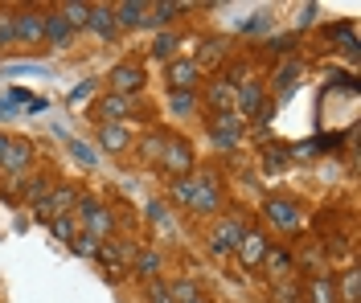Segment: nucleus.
<instances>
[{
	"label": "nucleus",
	"instance_id": "f257e3e1",
	"mask_svg": "<svg viewBox=\"0 0 361 303\" xmlns=\"http://www.w3.org/2000/svg\"><path fill=\"white\" fill-rule=\"evenodd\" d=\"M239 242H242V221L239 217H226L214 230V238H210V250L214 254H230V250H239Z\"/></svg>",
	"mask_w": 361,
	"mask_h": 303
},
{
	"label": "nucleus",
	"instance_id": "f03ea898",
	"mask_svg": "<svg viewBox=\"0 0 361 303\" xmlns=\"http://www.w3.org/2000/svg\"><path fill=\"white\" fill-rule=\"evenodd\" d=\"M33 156V143L29 140H8L4 143V156H0V172H21Z\"/></svg>",
	"mask_w": 361,
	"mask_h": 303
},
{
	"label": "nucleus",
	"instance_id": "7ed1b4c3",
	"mask_svg": "<svg viewBox=\"0 0 361 303\" xmlns=\"http://www.w3.org/2000/svg\"><path fill=\"white\" fill-rule=\"evenodd\" d=\"M267 213H271V221H275L279 230H296V226H300V205H296V201L271 197V201H267Z\"/></svg>",
	"mask_w": 361,
	"mask_h": 303
},
{
	"label": "nucleus",
	"instance_id": "20e7f679",
	"mask_svg": "<svg viewBox=\"0 0 361 303\" xmlns=\"http://www.w3.org/2000/svg\"><path fill=\"white\" fill-rule=\"evenodd\" d=\"M95 115H99V119H107V123H115V119H127V115H132V98H127V94H107V98H99Z\"/></svg>",
	"mask_w": 361,
	"mask_h": 303
},
{
	"label": "nucleus",
	"instance_id": "39448f33",
	"mask_svg": "<svg viewBox=\"0 0 361 303\" xmlns=\"http://www.w3.org/2000/svg\"><path fill=\"white\" fill-rule=\"evenodd\" d=\"M193 209H201V213H214L217 209V185H214V176H201V181H193Z\"/></svg>",
	"mask_w": 361,
	"mask_h": 303
},
{
	"label": "nucleus",
	"instance_id": "423d86ee",
	"mask_svg": "<svg viewBox=\"0 0 361 303\" xmlns=\"http://www.w3.org/2000/svg\"><path fill=\"white\" fill-rule=\"evenodd\" d=\"M239 258L246 262V266H259V262L267 258V238H263V233H242Z\"/></svg>",
	"mask_w": 361,
	"mask_h": 303
},
{
	"label": "nucleus",
	"instance_id": "0eeeda50",
	"mask_svg": "<svg viewBox=\"0 0 361 303\" xmlns=\"http://www.w3.org/2000/svg\"><path fill=\"white\" fill-rule=\"evenodd\" d=\"M140 86H144V70L140 66H115L111 70V91L127 94V91H140Z\"/></svg>",
	"mask_w": 361,
	"mask_h": 303
},
{
	"label": "nucleus",
	"instance_id": "6e6552de",
	"mask_svg": "<svg viewBox=\"0 0 361 303\" xmlns=\"http://www.w3.org/2000/svg\"><path fill=\"white\" fill-rule=\"evenodd\" d=\"M13 25H17V37L21 41H42L46 37V21L37 13H21V17H13Z\"/></svg>",
	"mask_w": 361,
	"mask_h": 303
},
{
	"label": "nucleus",
	"instance_id": "1a4fd4ad",
	"mask_svg": "<svg viewBox=\"0 0 361 303\" xmlns=\"http://www.w3.org/2000/svg\"><path fill=\"white\" fill-rule=\"evenodd\" d=\"M74 197H78L74 188H58V193H53L49 201H42V205H37V217H46V221L62 217V209H66V205H74Z\"/></svg>",
	"mask_w": 361,
	"mask_h": 303
},
{
	"label": "nucleus",
	"instance_id": "9d476101",
	"mask_svg": "<svg viewBox=\"0 0 361 303\" xmlns=\"http://www.w3.org/2000/svg\"><path fill=\"white\" fill-rule=\"evenodd\" d=\"M160 164L169 168V172H189V164H193V152L185 148V143H172V148H165V156H160Z\"/></svg>",
	"mask_w": 361,
	"mask_h": 303
},
{
	"label": "nucleus",
	"instance_id": "9b49d317",
	"mask_svg": "<svg viewBox=\"0 0 361 303\" xmlns=\"http://www.w3.org/2000/svg\"><path fill=\"white\" fill-rule=\"evenodd\" d=\"M82 213H87V226H91V238H99V233L111 230V213L103 209L99 201H82Z\"/></svg>",
	"mask_w": 361,
	"mask_h": 303
},
{
	"label": "nucleus",
	"instance_id": "f8f14e48",
	"mask_svg": "<svg viewBox=\"0 0 361 303\" xmlns=\"http://www.w3.org/2000/svg\"><path fill=\"white\" fill-rule=\"evenodd\" d=\"M99 143H103L107 152H123V148L132 143V136H127L123 127H115V123H99Z\"/></svg>",
	"mask_w": 361,
	"mask_h": 303
},
{
	"label": "nucleus",
	"instance_id": "ddd939ff",
	"mask_svg": "<svg viewBox=\"0 0 361 303\" xmlns=\"http://www.w3.org/2000/svg\"><path fill=\"white\" fill-rule=\"evenodd\" d=\"M169 82H172V91H189L193 82H197V62H172Z\"/></svg>",
	"mask_w": 361,
	"mask_h": 303
},
{
	"label": "nucleus",
	"instance_id": "4468645a",
	"mask_svg": "<svg viewBox=\"0 0 361 303\" xmlns=\"http://www.w3.org/2000/svg\"><path fill=\"white\" fill-rule=\"evenodd\" d=\"M87 25L95 29L99 37H115V8H91Z\"/></svg>",
	"mask_w": 361,
	"mask_h": 303
},
{
	"label": "nucleus",
	"instance_id": "2eb2a0df",
	"mask_svg": "<svg viewBox=\"0 0 361 303\" xmlns=\"http://www.w3.org/2000/svg\"><path fill=\"white\" fill-rule=\"evenodd\" d=\"M148 4H120L115 8V25H123V29H136V25L144 21Z\"/></svg>",
	"mask_w": 361,
	"mask_h": 303
},
{
	"label": "nucleus",
	"instance_id": "dca6fc26",
	"mask_svg": "<svg viewBox=\"0 0 361 303\" xmlns=\"http://www.w3.org/2000/svg\"><path fill=\"white\" fill-rule=\"evenodd\" d=\"M214 131H222V136H234V140H239V131H242L239 115H234V111H222V115L214 119Z\"/></svg>",
	"mask_w": 361,
	"mask_h": 303
},
{
	"label": "nucleus",
	"instance_id": "f3484780",
	"mask_svg": "<svg viewBox=\"0 0 361 303\" xmlns=\"http://www.w3.org/2000/svg\"><path fill=\"white\" fill-rule=\"evenodd\" d=\"M169 107L177 111V115H189L193 107H197V94H193V91H177V94L169 98Z\"/></svg>",
	"mask_w": 361,
	"mask_h": 303
},
{
	"label": "nucleus",
	"instance_id": "a211bd4d",
	"mask_svg": "<svg viewBox=\"0 0 361 303\" xmlns=\"http://www.w3.org/2000/svg\"><path fill=\"white\" fill-rule=\"evenodd\" d=\"M152 53H156V58H165V62H169L172 53H177V37H172V33H160V37H156V41H152Z\"/></svg>",
	"mask_w": 361,
	"mask_h": 303
},
{
	"label": "nucleus",
	"instance_id": "6ab92c4d",
	"mask_svg": "<svg viewBox=\"0 0 361 303\" xmlns=\"http://www.w3.org/2000/svg\"><path fill=\"white\" fill-rule=\"evenodd\" d=\"M259 98H263V91H259V82H246L239 94V103H242V111H255L259 107Z\"/></svg>",
	"mask_w": 361,
	"mask_h": 303
},
{
	"label": "nucleus",
	"instance_id": "aec40b11",
	"mask_svg": "<svg viewBox=\"0 0 361 303\" xmlns=\"http://www.w3.org/2000/svg\"><path fill=\"white\" fill-rule=\"evenodd\" d=\"M46 33L53 37V46H66V17H62V13H58V17H49Z\"/></svg>",
	"mask_w": 361,
	"mask_h": 303
},
{
	"label": "nucleus",
	"instance_id": "412c9836",
	"mask_svg": "<svg viewBox=\"0 0 361 303\" xmlns=\"http://www.w3.org/2000/svg\"><path fill=\"white\" fill-rule=\"evenodd\" d=\"M169 299H172V303H177V299H185V303L197 299V283H193V279H181V283L169 291Z\"/></svg>",
	"mask_w": 361,
	"mask_h": 303
},
{
	"label": "nucleus",
	"instance_id": "4be33fe9",
	"mask_svg": "<svg viewBox=\"0 0 361 303\" xmlns=\"http://www.w3.org/2000/svg\"><path fill=\"white\" fill-rule=\"evenodd\" d=\"M25 181H29V185H25V197H29V201H37V197H46V193H49L46 176H25Z\"/></svg>",
	"mask_w": 361,
	"mask_h": 303
},
{
	"label": "nucleus",
	"instance_id": "5701e85b",
	"mask_svg": "<svg viewBox=\"0 0 361 303\" xmlns=\"http://www.w3.org/2000/svg\"><path fill=\"white\" fill-rule=\"evenodd\" d=\"M165 148H169L165 136H148V140H144V156H148V160H160V156H165Z\"/></svg>",
	"mask_w": 361,
	"mask_h": 303
},
{
	"label": "nucleus",
	"instance_id": "b1692460",
	"mask_svg": "<svg viewBox=\"0 0 361 303\" xmlns=\"http://www.w3.org/2000/svg\"><path fill=\"white\" fill-rule=\"evenodd\" d=\"M70 152H74V160L82 164V168H95V152H91V148H87V143L70 140Z\"/></svg>",
	"mask_w": 361,
	"mask_h": 303
},
{
	"label": "nucleus",
	"instance_id": "393cba45",
	"mask_svg": "<svg viewBox=\"0 0 361 303\" xmlns=\"http://www.w3.org/2000/svg\"><path fill=\"white\" fill-rule=\"evenodd\" d=\"M62 17H66V25H87V17H91V8H87V4H70V8H66V13H62Z\"/></svg>",
	"mask_w": 361,
	"mask_h": 303
},
{
	"label": "nucleus",
	"instance_id": "a878e982",
	"mask_svg": "<svg viewBox=\"0 0 361 303\" xmlns=\"http://www.w3.org/2000/svg\"><path fill=\"white\" fill-rule=\"evenodd\" d=\"M296 74H300V62H288V66L279 70V78H275V82H279V94L291 91V78H296Z\"/></svg>",
	"mask_w": 361,
	"mask_h": 303
},
{
	"label": "nucleus",
	"instance_id": "bb28decb",
	"mask_svg": "<svg viewBox=\"0 0 361 303\" xmlns=\"http://www.w3.org/2000/svg\"><path fill=\"white\" fill-rule=\"evenodd\" d=\"M49 226H53V238H62V242H70V238H74V221H70V217H53Z\"/></svg>",
	"mask_w": 361,
	"mask_h": 303
},
{
	"label": "nucleus",
	"instance_id": "cd10ccee",
	"mask_svg": "<svg viewBox=\"0 0 361 303\" xmlns=\"http://www.w3.org/2000/svg\"><path fill=\"white\" fill-rule=\"evenodd\" d=\"M17 37V25H13V13H0V46H8Z\"/></svg>",
	"mask_w": 361,
	"mask_h": 303
},
{
	"label": "nucleus",
	"instance_id": "c85d7f7f",
	"mask_svg": "<svg viewBox=\"0 0 361 303\" xmlns=\"http://www.w3.org/2000/svg\"><path fill=\"white\" fill-rule=\"evenodd\" d=\"M242 29H246V33H267V29H271V17H267V13H255V21H242Z\"/></svg>",
	"mask_w": 361,
	"mask_h": 303
},
{
	"label": "nucleus",
	"instance_id": "c756f323",
	"mask_svg": "<svg viewBox=\"0 0 361 303\" xmlns=\"http://www.w3.org/2000/svg\"><path fill=\"white\" fill-rule=\"evenodd\" d=\"M181 8H185V4H156V8H152V13H156V17H152V25H165L172 13H181Z\"/></svg>",
	"mask_w": 361,
	"mask_h": 303
},
{
	"label": "nucleus",
	"instance_id": "7c9ffc66",
	"mask_svg": "<svg viewBox=\"0 0 361 303\" xmlns=\"http://www.w3.org/2000/svg\"><path fill=\"white\" fill-rule=\"evenodd\" d=\"M312 295H316V303H333V287H329V279H316Z\"/></svg>",
	"mask_w": 361,
	"mask_h": 303
},
{
	"label": "nucleus",
	"instance_id": "2f4dec72",
	"mask_svg": "<svg viewBox=\"0 0 361 303\" xmlns=\"http://www.w3.org/2000/svg\"><path fill=\"white\" fill-rule=\"evenodd\" d=\"M172 197H177V201H189V197H193V181H189V176H181V181L172 185Z\"/></svg>",
	"mask_w": 361,
	"mask_h": 303
},
{
	"label": "nucleus",
	"instance_id": "473e14b6",
	"mask_svg": "<svg viewBox=\"0 0 361 303\" xmlns=\"http://www.w3.org/2000/svg\"><path fill=\"white\" fill-rule=\"evenodd\" d=\"M210 98H214L217 107H226V103H234V91H230V86L222 82V86H214V91H210Z\"/></svg>",
	"mask_w": 361,
	"mask_h": 303
},
{
	"label": "nucleus",
	"instance_id": "72a5a7b5",
	"mask_svg": "<svg viewBox=\"0 0 361 303\" xmlns=\"http://www.w3.org/2000/svg\"><path fill=\"white\" fill-rule=\"evenodd\" d=\"M74 250H78V254H95V250H99V242L91 238V233H82V238L74 242Z\"/></svg>",
	"mask_w": 361,
	"mask_h": 303
},
{
	"label": "nucleus",
	"instance_id": "f704fd0d",
	"mask_svg": "<svg viewBox=\"0 0 361 303\" xmlns=\"http://www.w3.org/2000/svg\"><path fill=\"white\" fill-rule=\"evenodd\" d=\"M136 266H140V275H156V266H160V258H156V254H144L140 262H136Z\"/></svg>",
	"mask_w": 361,
	"mask_h": 303
},
{
	"label": "nucleus",
	"instance_id": "c9c22d12",
	"mask_svg": "<svg viewBox=\"0 0 361 303\" xmlns=\"http://www.w3.org/2000/svg\"><path fill=\"white\" fill-rule=\"evenodd\" d=\"M17 115V98L8 94V98H0V119H13Z\"/></svg>",
	"mask_w": 361,
	"mask_h": 303
},
{
	"label": "nucleus",
	"instance_id": "e433bc0d",
	"mask_svg": "<svg viewBox=\"0 0 361 303\" xmlns=\"http://www.w3.org/2000/svg\"><path fill=\"white\" fill-rule=\"evenodd\" d=\"M271 271H275V275H284V271H288V254H284V250H275V254H271Z\"/></svg>",
	"mask_w": 361,
	"mask_h": 303
},
{
	"label": "nucleus",
	"instance_id": "4c0bfd02",
	"mask_svg": "<svg viewBox=\"0 0 361 303\" xmlns=\"http://www.w3.org/2000/svg\"><path fill=\"white\" fill-rule=\"evenodd\" d=\"M291 46H296V37H275V41H271V49H275V53H288Z\"/></svg>",
	"mask_w": 361,
	"mask_h": 303
},
{
	"label": "nucleus",
	"instance_id": "58836bf2",
	"mask_svg": "<svg viewBox=\"0 0 361 303\" xmlns=\"http://www.w3.org/2000/svg\"><path fill=\"white\" fill-rule=\"evenodd\" d=\"M345 299H357V275H345Z\"/></svg>",
	"mask_w": 361,
	"mask_h": 303
},
{
	"label": "nucleus",
	"instance_id": "ea45409f",
	"mask_svg": "<svg viewBox=\"0 0 361 303\" xmlns=\"http://www.w3.org/2000/svg\"><path fill=\"white\" fill-rule=\"evenodd\" d=\"M91 91H95V82H82V86H78V91L70 94V103H82V98H87Z\"/></svg>",
	"mask_w": 361,
	"mask_h": 303
},
{
	"label": "nucleus",
	"instance_id": "a19ab883",
	"mask_svg": "<svg viewBox=\"0 0 361 303\" xmlns=\"http://www.w3.org/2000/svg\"><path fill=\"white\" fill-rule=\"evenodd\" d=\"M8 74H46V66H8Z\"/></svg>",
	"mask_w": 361,
	"mask_h": 303
},
{
	"label": "nucleus",
	"instance_id": "79ce46f5",
	"mask_svg": "<svg viewBox=\"0 0 361 303\" xmlns=\"http://www.w3.org/2000/svg\"><path fill=\"white\" fill-rule=\"evenodd\" d=\"M214 143H217V148H234V136H222V131H214Z\"/></svg>",
	"mask_w": 361,
	"mask_h": 303
},
{
	"label": "nucleus",
	"instance_id": "37998d69",
	"mask_svg": "<svg viewBox=\"0 0 361 303\" xmlns=\"http://www.w3.org/2000/svg\"><path fill=\"white\" fill-rule=\"evenodd\" d=\"M4 143H8V140H4V136H0V156H4Z\"/></svg>",
	"mask_w": 361,
	"mask_h": 303
},
{
	"label": "nucleus",
	"instance_id": "c03bdc74",
	"mask_svg": "<svg viewBox=\"0 0 361 303\" xmlns=\"http://www.w3.org/2000/svg\"><path fill=\"white\" fill-rule=\"evenodd\" d=\"M189 303H205V299H189Z\"/></svg>",
	"mask_w": 361,
	"mask_h": 303
}]
</instances>
